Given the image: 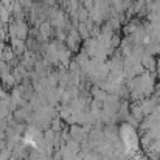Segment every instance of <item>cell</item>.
<instances>
[{
  "label": "cell",
  "instance_id": "cell-2",
  "mask_svg": "<svg viewBox=\"0 0 160 160\" xmlns=\"http://www.w3.org/2000/svg\"><path fill=\"white\" fill-rule=\"evenodd\" d=\"M52 129H53L54 132H58V131L61 129V121H59V118H54L53 121H52Z\"/></svg>",
  "mask_w": 160,
  "mask_h": 160
},
{
  "label": "cell",
  "instance_id": "cell-1",
  "mask_svg": "<svg viewBox=\"0 0 160 160\" xmlns=\"http://www.w3.org/2000/svg\"><path fill=\"white\" fill-rule=\"evenodd\" d=\"M72 137L75 138V140H81L82 138V135H84V129L81 128V126H72Z\"/></svg>",
  "mask_w": 160,
  "mask_h": 160
}]
</instances>
